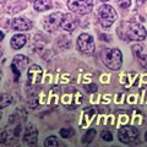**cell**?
<instances>
[{
	"label": "cell",
	"instance_id": "18",
	"mask_svg": "<svg viewBox=\"0 0 147 147\" xmlns=\"http://www.w3.org/2000/svg\"><path fill=\"white\" fill-rule=\"evenodd\" d=\"M44 146L45 147L59 146V140L57 139V136H49V137H47V140L44 141Z\"/></svg>",
	"mask_w": 147,
	"mask_h": 147
},
{
	"label": "cell",
	"instance_id": "21",
	"mask_svg": "<svg viewBox=\"0 0 147 147\" xmlns=\"http://www.w3.org/2000/svg\"><path fill=\"white\" fill-rule=\"evenodd\" d=\"M100 137H102L104 141H112L113 140V135L110 131H103L102 134H100Z\"/></svg>",
	"mask_w": 147,
	"mask_h": 147
},
{
	"label": "cell",
	"instance_id": "20",
	"mask_svg": "<svg viewBox=\"0 0 147 147\" xmlns=\"http://www.w3.org/2000/svg\"><path fill=\"white\" fill-rule=\"evenodd\" d=\"M118 5L121 9H127L131 5V0H118Z\"/></svg>",
	"mask_w": 147,
	"mask_h": 147
},
{
	"label": "cell",
	"instance_id": "3",
	"mask_svg": "<svg viewBox=\"0 0 147 147\" xmlns=\"http://www.w3.org/2000/svg\"><path fill=\"white\" fill-rule=\"evenodd\" d=\"M98 18H99V24L104 28H108L118 20V13L114 10V7L108 5V4H104V5L99 6L98 9Z\"/></svg>",
	"mask_w": 147,
	"mask_h": 147
},
{
	"label": "cell",
	"instance_id": "14",
	"mask_svg": "<svg viewBox=\"0 0 147 147\" xmlns=\"http://www.w3.org/2000/svg\"><path fill=\"white\" fill-rule=\"evenodd\" d=\"M50 0H36L33 6L37 11H47L50 9Z\"/></svg>",
	"mask_w": 147,
	"mask_h": 147
},
{
	"label": "cell",
	"instance_id": "5",
	"mask_svg": "<svg viewBox=\"0 0 147 147\" xmlns=\"http://www.w3.org/2000/svg\"><path fill=\"white\" fill-rule=\"evenodd\" d=\"M77 49L84 54H93L96 50L93 37L88 33H81L77 38Z\"/></svg>",
	"mask_w": 147,
	"mask_h": 147
},
{
	"label": "cell",
	"instance_id": "26",
	"mask_svg": "<svg viewBox=\"0 0 147 147\" xmlns=\"http://www.w3.org/2000/svg\"><path fill=\"white\" fill-rule=\"evenodd\" d=\"M27 1H36V0H27Z\"/></svg>",
	"mask_w": 147,
	"mask_h": 147
},
{
	"label": "cell",
	"instance_id": "23",
	"mask_svg": "<svg viewBox=\"0 0 147 147\" xmlns=\"http://www.w3.org/2000/svg\"><path fill=\"white\" fill-rule=\"evenodd\" d=\"M146 1H147V0H136V3L139 4V5H144Z\"/></svg>",
	"mask_w": 147,
	"mask_h": 147
},
{
	"label": "cell",
	"instance_id": "10",
	"mask_svg": "<svg viewBox=\"0 0 147 147\" xmlns=\"http://www.w3.org/2000/svg\"><path fill=\"white\" fill-rule=\"evenodd\" d=\"M37 140H38V130L33 124H30L26 127L25 135H24V141L27 145H36Z\"/></svg>",
	"mask_w": 147,
	"mask_h": 147
},
{
	"label": "cell",
	"instance_id": "6",
	"mask_svg": "<svg viewBox=\"0 0 147 147\" xmlns=\"http://www.w3.org/2000/svg\"><path fill=\"white\" fill-rule=\"evenodd\" d=\"M118 137L124 144H131V142H134L139 137V130L132 126L121 127L118 131Z\"/></svg>",
	"mask_w": 147,
	"mask_h": 147
},
{
	"label": "cell",
	"instance_id": "7",
	"mask_svg": "<svg viewBox=\"0 0 147 147\" xmlns=\"http://www.w3.org/2000/svg\"><path fill=\"white\" fill-rule=\"evenodd\" d=\"M63 13L61 12H54L52 15H49L44 18V28L49 32H54L61 25L63 20Z\"/></svg>",
	"mask_w": 147,
	"mask_h": 147
},
{
	"label": "cell",
	"instance_id": "11",
	"mask_svg": "<svg viewBox=\"0 0 147 147\" xmlns=\"http://www.w3.org/2000/svg\"><path fill=\"white\" fill-rule=\"evenodd\" d=\"M42 67L38 65H31L28 71H27V76H28V81L31 85H38L40 80H42Z\"/></svg>",
	"mask_w": 147,
	"mask_h": 147
},
{
	"label": "cell",
	"instance_id": "17",
	"mask_svg": "<svg viewBox=\"0 0 147 147\" xmlns=\"http://www.w3.org/2000/svg\"><path fill=\"white\" fill-rule=\"evenodd\" d=\"M94 136H96V130H93V129H90V130L84 135L82 142H84V144H90V142L94 139Z\"/></svg>",
	"mask_w": 147,
	"mask_h": 147
},
{
	"label": "cell",
	"instance_id": "4",
	"mask_svg": "<svg viewBox=\"0 0 147 147\" xmlns=\"http://www.w3.org/2000/svg\"><path fill=\"white\" fill-rule=\"evenodd\" d=\"M67 7L79 15H86L93 9V0H69Z\"/></svg>",
	"mask_w": 147,
	"mask_h": 147
},
{
	"label": "cell",
	"instance_id": "25",
	"mask_svg": "<svg viewBox=\"0 0 147 147\" xmlns=\"http://www.w3.org/2000/svg\"><path fill=\"white\" fill-rule=\"evenodd\" d=\"M100 1H103V3H107V1H109V0H100Z\"/></svg>",
	"mask_w": 147,
	"mask_h": 147
},
{
	"label": "cell",
	"instance_id": "13",
	"mask_svg": "<svg viewBox=\"0 0 147 147\" xmlns=\"http://www.w3.org/2000/svg\"><path fill=\"white\" fill-rule=\"evenodd\" d=\"M27 42V38H26V36L25 34H15L11 38V47L12 49H15V50H18V49H21L24 45L26 44Z\"/></svg>",
	"mask_w": 147,
	"mask_h": 147
},
{
	"label": "cell",
	"instance_id": "19",
	"mask_svg": "<svg viewBox=\"0 0 147 147\" xmlns=\"http://www.w3.org/2000/svg\"><path fill=\"white\" fill-rule=\"evenodd\" d=\"M137 59H139V63L141 64V65L147 69V55L140 53L139 55H137Z\"/></svg>",
	"mask_w": 147,
	"mask_h": 147
},
{
	"label": "cell",
	"instance_id": "22",
	"mask_svg": "<svg viewBox=\"0 0 147 147\" xmlns=\"http://www.w3.org/2000/svg\"><path fill=\"white\" fill-rule=\"evenodd\" d=\"M86 91L87 92H91V93H93V92L97 91V86L93 85V84H92V85H87L86 86Z\"/></svg>",
	"mask_w": 147,
	"mask_h": 147
},
{
	"label": "cell",
	"instance_id": "12",
	"mask_svg": "<svg viewBox=\"0 0 147 147\" xmlns=\"http://www.w3.org/2000/svg\"><path fill=\"white\" fill-rule=\"evenodd\" d=\"M32 26H33V24H32V21L27 20V18L25 17H16L13 18L12 22H11V27L13 31H28L32 28Z\"/></svg>",
	"mask_w": 147,
	"mask_h": 147
},
{
	"label": "cell",
	"instance_id": "24",
	"mask_svg": "<svg viewBox=\"0 0 147 147\" xmlns=\"http://www.w3.org/2000/svg\"><path fill=\"white\" fill-rule=\"evenodd\" d=\"M145 140H146V141H147V131H146V132H145Z\"/></svg>",
	"mask_w": 147,
	"mask_h": 147
},
{
	"label": "cell",
	"instance_id": "2",
	"mask_svg": "<svg viewBox=\"0 0 147 147\" xmlns=\"http://www.w3.org/2000/svg\"><path fill=\"white\" fill-rule=\"evenodd\" d=\"M102 59L105 66H108L112 70H119L123 64V54L119 49H105L102 53Z\"/></svg>",
	"mask_w": 147,
	"mask_h": 147
},
{
	"label": "cell",
	"instance_id": "15",
	"mask_svg": "<svg viewBox=\"0 0 147 147\" xmlns=\"http://www.w3.org/2000/svg\"><path fill=\"white\" fill-rule=\"evenodd\" d=\"M59 134H60V136L64 137V139H70V137L75 135V131H74L71 127H63V129H60Z\"/></svg>",
	"mask_w": 147,
	"mask_h": 147
},
{
	"label": "cell",
	"instance_id": "1",
	"mask_svg": "<svg viewBox=\"0 0 147 147\" xmlns=\"http://www.w3.org/2000/svg\"><path fill=\"white\" fill-rule=\"evenodd\" d=\"M121 37L125 40H135V42H142L146 36L147 31L141 24H139L137 21L130 20L125 21L121 25Z\"/></svg>",
	"mask_w": 147,
	"mask_h": 147
},
{
	"label": "cell",
	"instance_id": "16",
	"mask_svg": "<svg viewBox=\"0 0 147 147\" xmlns=\"http://www.w3.org/2000/svg\"><path fill=\"white\" fill-rule=\"evenodd\" d=\"M11 103H12V97H11L10 94L4 93V94L1 96V102H0V107L4 109V108H6L7 105H10Z\"/></svg>",
	"mask_w": 147,
	"mask_h": 147
},
{
	"label": "cell",
	"instance_id": "8",
	"mask_svg": "<svg viewBox=\"0 0 147 147\" xmlns=\"http://www.w3.org/2000/svg\"><path fill=\"white\" fill-rule=\"evenodd\" d=\"M27 65H28V59H27L25 55H16V57L13 58L12 64H11V69H12L13 74H15L16 80H17L18 75L21 74V71L27 67Z\"/></svg>",
	"mask_w": 147,
	"mask_h": 147
},
{
	"label": "cell",
	"instance_id": "9",
	"mask_svg": "<svg viewBox=\"0 0 147 147\" xmlns=\"http://www.w3.org/2000/svg\"><path fill=\"white\" fill-rule=\"evenodd\" d=\"M77 25H79V21L76 20V17L72 13H65L63 16L60 27L66 32H74V30H76Z\"/></svg>",
	"mask_w": 147,
	"mask_h": 147
}]
</instances>
